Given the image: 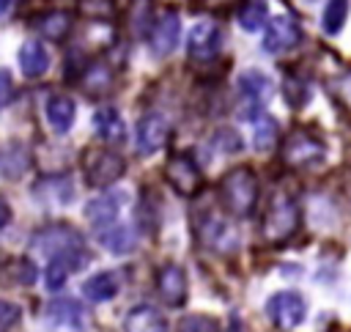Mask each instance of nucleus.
<instances>
[{
  "label": "nucleus",
  "mask_w": 351,
  "mask_h": 332,
  "mask_svg": "<svg viewBox=\"0 0 351 332\" xmlns=\"http://www.w3.org/2000/svg\"><path fill=\"white\" fill-rule=\"evenodd\" d=\"M156 291L170 307H181L186 302V272L178 263H165L156 272Z\"/></svg>",
  "instance_id": "obj_11"
},
{
  "label": "nucleus",
  "mask_w": 351,
  "mask_h": 332,
  "mask_svg": "<svg viewBox=\"0 0 351 332\" xmlns=\"http://www.w3.org/2000/svg\"><path fill=\"white\" fill-rule=\"evenodd\" d=\"M99 239H101V244H104L110 252H115V255L129 252V250L134 247L132 230H129L126 225H118V222H110V225L99 228Z\"/></svg>",
  "instance_id": "obj_23"
},
{
  "label": "nucleus",
  "mask_w": 351,
  "mask_h": 332,
  "mask_svg": "<svg viewBox=\"0 0 351 332\" xmlns=\"http://www.w3.org/2000/svg\"><path fill=\"white\" fill-rule=\"evenodd\" d=\"M299 225V203L291 192L280 189L271 195L266 217H263V239L269 244H282L285 239H291V233Z\"/></svg>",
  "instance_id": "obj_2"
},
{
  "label": "nucleus",
  "mask_w": 351,
  "mask_h": 332,
  "mask_svg": "<svg viewBox=\"0 0 351 332\" xmlns=\"http://www.w3.org/2000/svg\"><path fill=\"white\" fill-rule=\"evenodd\" d=\"M49 313H52L55 321H63V324H69V327H77V324L82 321V310H80V305H74V302H69V299H58V302H52V305H49Z\"/></svg>",
  "instance_id": "obj_28"
},
{
  "label": "nucleus",
  "mask_w": 351,
  "mask_h": 332,
  "mask_svg": "<svg viewBox=\"0 0 351 332\" xmlns=\"http://www.w3.org/2000/svg\"><path fill=\"white\" fill-rule=\"evenodd\" d=\"M11 5H14V0H0V16H3V14H5Z\"/></svg>",
  "instance_id": "obj_36"
},
{
  "label": "nucleus",
  "mask_w": 351,
  "mask_h": 332,
  "mask_svg": "<svg viewBox=\"0 0 351 332\" xmlns=\"http://www.w3.org/2000/svg\"><path fill=\"white\" fill-rule=\"evenodd\" d=\"M266 19H269V14H266L263 0H252V3H247V5L239 11V25H241L244 30H250V33L261 30V27L266 25Z\"/></svg>",
  "instance_id": "obj_27"
},
{
  "label": "nucleus",
  "mask_w": 351,
  "mask_h": 332,
  "mask_svg": "<svg viewBox=\"0 0 351 332\" xmlns=\"http://www.w3.org/2000/svg\"><path fill=\"white\" fill-rule=\"evenodd\" d=\"M118 195H112V192H107V195H99V198H93L88 206H85V217L96 225V228H104V225H110V222H115V217H118Z\"/></svg>",
  "instance_id": "obj_21"
},
{
  "label": "nucleus",
  "mask_w": 351,
  "mask_h": 332,
  "mask_svg": "<svg viewBox=\"0 0 351 332\" xmlns=\"http://www.w3.org/2000/svg\"><path fill=\"white\" fill-rule=\"evenodd\" d=\"M206 241H208L214 250H233V247H236V230H233L225 220L211 217V220H208V228H206Z\"/></svg>",
  "instance_id": "obj_26"
},
{
  "label": "nucleus",
  "mask_w": 351,
  "mask_h": 332,
  "mask_svg": "<svg viewBox=\"0 0 351 332\" xmlns=\"http://www.w3.org/2000/svg\"><path fill=\"white\" fill-rule=\"evenodd\" d=\"M165 181L184 198H192L197 189H200V167L195 165V159L189 154H173L167 162H165Z\"/></svg>",
  "instance_id": "obj_7"
},
{
  "label": "nucleus",
  "mask_w": 351,
  "mask_h": 332,
  "mask_svg": "<svg viewBox=\"0 0 351 332\" xmlns=\"http://www.w3.org/2000/svg\"><path fill=\"white\" fill-rule=\"evenodd\" d=\"M123 332H167V321L151 305H134L123 318Z\"/></svg>",
  "instance_id": "obj_14"
},
{
  "label": "nucleus",
  "mask_w": 351,
  "mask_h": 332,
  "mask_svg": "<svg viewBox=\"0 0 351 332\" xmlns=\"http://www.w3.org/2000/svg\"><path fill=\"white\" fill-rule=\"evenodd\" d=\"M71 25H74V19L66 11H49V14H44V16L36 19V30L41 36H47V38H55V41L66 38L69 30H71Z\"/></svg>",
  "instance_id": "obj_22"
},
{
  "label": "nucleus",
  "mask_w": 351,
  "mask_h": 332,
  "mask_svg": "<svg viewBox=\"0 0 351 332\" xmlns=\"http://www.w3.org/2000/svg\"><path fill=\"white\" fill-rule=\"evenodd\" d=\"M219 198L225 203V209L236 217H247L255 209L258 200V178L250 167H233L230 173L222 176L219 181Z\"/></svg>",
  "instance_id": "obj_1"
},
{
  "label": "nucleus",
  "mask_w": 351,
  "mask_h": 332,
  "mask_svg": "<svg viewBox=\"0 0 351 332\" xmlns=\"http://www.w3.org/2000/svg\"><path fill=\"white\" fill-rule=\"evenodd\" d=\"M47 123L55 134H66L74 123V115H77V107L69 96H49L47 99Z\"/></svg>",
  "instance_id": "obj_17"
},
{
  "label": "nucleus",
  "mask_w": 351,
  "mask_h": 332,
  "mask_svg": "<svg viewBox=\"0 0 351 332\" xmlns=\"http://www.w3.org/2000/svg\"><path fill=\"white\" fill-rule=\"evenodd\" d=\"M337 99L343 102L346 110H351V71H346V74L337 80Z\"/></svg>",
  "instance_id": "obj_34"
},
{
  "label": "nucleus",
  "mask_w": 351,
  "mask_h": 332,
  "mask_svg": "<svg viewBox=\"0 0 351 332\" xmlns=\"http://www.w3.org/2000/svg\"><path fill=\"white\" fill-rule=\"evenodd\" d=\"M126 22H129V30L132 36L143 38V36H151L156 19H154V3L151 0H132L129 3V14H126Z\"/></svg>",
  "instance_id": "obj_19"
},
{
  "label": "nucleus",
  "mask_w": 351,
  "mask_h": 332,
  "mask_svg": "<svg viewBox=\"0 0 351 332\" xmlns=\"http://www.w3.org/2000/svg\"><path fill=\"white\" fill-rule=\"evenodd\" d=\"M280 156L288 167H310V165H318L326 156V145L318 134L304 132V129H293L285 137Z\"/></svg>",
  "instance_id": "obj_5"
},
{
  "label": "nucleus",
  "mask_w": 351,
  "mask_h": 332,
  "mask_svg": "<svg viewBox=\"0 0 351 332\" xmlns=\"http://www.w3.org/2000/svg\"><path fill=\"white\" fill-rule=\"evenodd\" d=\"M167 134H170L167 118L159 115V112H145L137 121V140H134L137 154H156L165 145Z\"/></svg>",
  "instance_id": "obj_9"
},
{
  "label": "nucleus",
  "mask_w": 351,
  "mask_h": 332,
  "mask_svg": "<svg viewBox=\"0 0 351 332\" xmlns=\"http://www.w3.org/2000/svg\"><path fill=\"white\" fill-rule=\"evenodd\" d=\"M38 252L49 255V258H77L85 261V241L80 236V230H74L66 222L58 225H47L44 230H38L30 241Z\"/></svg>",
  "instance_id": "obj_3"
},
{
  "label": "nucleus",
  "mask_w": 351,
  "mask_h": 332,
  "mask_svg": "<svg viewBox=\"0 0 351 332\" xmlns=\"http://www.w3.org/2000/svg\"><path fill=\"white\" fill-rule=\"evenodd\" d=\"M14 99V80L8 69H0V107H5Z\"/></svg>",
  "instance_id": "obj_33"
},
{
  "label": "nucleus",
  "mask_w": 351,
  "mask_h": 332,
  "mask_svg": "<svg viewBox=\"0 0 351 332\" xmlns=\"http://www.w3.org/2000/svg\"><path fill=\"white\" fill-rule=\"evenodd\" d=\"M178 36H181V19L173 11H167V14H162L156 19L148 41H151V49L156 55H170L176 49V44H178Z\"/></svg>",
  "instance_id": "obj_13"
},
{
  "label": "nucleus",
  "mask_w": 351,
  "mask_h": 332,
  "mask_svg": "<svg viewBox=\"0 0 351 332\" xmlns=\"http://www.w3.org/2000/svg\"><path fill=\"white\" fill-rule=\"evenodd\" d=\"M250 118V126H252V145L255 151H269L277 140V121L271 115H266L263 110L247 115Z\"/></svg>",
  "instance_id": "obj_20"
},
{
  "label": "nucleus",
  "mask_w": 351,
  "mask_h": 332,
  "mask_svg": "<svg viewBox=\"0 0 351 332\" xmlns=\"http://www.w3.org/2000/svg\"><path fill=\"white\" fill-rule=\"evenodd\" d=\"M93 129L107 143H123L126 140V123L115 107H99L93 112Z\"/></svg>",
  "instance_id": "obj_16"
},
{
  "label": "nucleus",
  "mask_w": 351,
  "mask_h": 332,
  "mask_svg": "<svg viewBox=\"0 0 351 332\" xmlns=\"http://www.w3.org/2000/svg\"><path fill=\"white\" fill-rule=\"evenodd\" d=\"M16 321H19V307L14 302L0 299V332H8Z\"/></svg>",
  "instance_id": "obj_32"
},
{
  "label": "nucleus",
  "mask_w": 351,
  "mask_h": 332,
  "mask_svg": "<svg viewBox=\"0 0 351 332\" xmlns=\"http://www.w3.org/2000/svg\"><path fill=\"white\" fill-rule=\"evenodd\" d=\"M88 80H93V85L88 88V91H104L110 82H112V71L107 69V66H93V69H88L85 71V77H82V82H88Z\"/></svg>",
  "instance_id": "obj_31"
},
{
  "label": "nucleus",
  "mask_w": 351,
  "mask_h": 332,
  "mask_svg": "<svg viewBox=\"0 0 351 332\" xmlns=\"http://www.w3.org/2000/svg\"><path fill=\"white\" fill-rule=\"evenodd\" d=\"M239 93H241L244 102H247V115H252V112H258V110L266 104V99L271 96V80H269L263 71L250 69V71H244V74L239 77Z\"/></svg>",
  "instance_id": "obj_12"
},
{
  "label": "nucleus",
  "mask_w": 351,
  "mask_h": 332,
  "mask_svg": "<svg viewBox=\"0 0 351 332\" xmlns=\"http://www.w3.org/2000/svg\"><path fill=\"white\" fill-rule=\"evenodd\" d=\"M302 41V27L296 19L291 16H274L266 27V36H263V49L271 52V55H280V52H288L293 49L296 44Z\"/></svg>",
  "instance_id": "obj_8"
},
{
  "label": "nucleus",
  "mask_w": 351,
  "mask_h": 332,
  "mask_svg": "<svg viewBox=\"0 0 351 332\" xmlns=\"http://www.w3.org/2000/svg\"><path fill=\"white\" fill-rule=\"evenodd\" d=\"M19 69L25 71V77H41L49 69V52L41 41L27 38L19 47Z\"/></svg>",
  "instance_id": "obj_18"
},
{
  "label": "nucleus",
  "mask_w": 351,
  "mask_h": 332,
  "mask_svg": "<svg viewBox=\"0 0 351 332\" xmlns=\"http://www.w3.org/2000/svg\"><path fill=\"white\" fill-rule=\"evenodd\" d=\"M348 0H329L324 5V14H321V27L326 36H337L346 25V16H348Z\"/></svg>",
  "instance_id": "obj_25"
},
{
  "label": "nucleus",
  "mask_w": 351,
  "mask_h": 332,
  "mask_svg": "<svg viewBox=\"0 0 351 332\" xmlns=\"http://www.w3.org/2000/svg\"><path fill=\"white\" fill-rule=\"evenodd\" d=\"M178 332H219V327L208 316H186L178 321Z\"/></svg>",
  "instance_id": "obj_30"
},
{
  "label": "nucleus",
  "mask_w": 351,
  "mask_h": 332,
  "mask_svg": "<svg viewBox=\"0 0 351 332\" xmlns=\"http://www.w3.org/2000/svg\"><path fill=\"white\" fill-rule=\"evenodd\" d=\"M219 44H222V33L214 22H197L186 36V52L195 60H211L219 52Z\"/></svg>",
  "instance_id": "obj_10"
},
{
  "label": "nucleus",
  "mask_w": 351,
  "mask_h": 332,
  "mask_svg": "<svg viewBox=\"0 0 351 332\" xmlns=\"http://www.w3.org/2000/svg\"><path fill=\"white\" fill-rule=\"evenodd\" d=\"M121 291V274L118 272H96L82 283V294L90 302H110Z\"/></svg>",
  "instance_id": "obj_15"
},
{
  "label": "nucleus",
  "mask_w": 351,
  "mask_h": 332,
  "mask_svg": "<svg viewBox=\"0 0 351 332\" xmlns=\"http://www.w3.org/2000/svg\"><path fill=\"white\" fill-rule=\"evenodd\" d=\"M266 316L280 329H296L307 318V302L296 291H277L274 296L266 299Z\"/></svg>",
  "instance_id": "obj_6"
},
{
  "label": "nucleus",
  "mask_w": 351,
  "mask_h": 332,
  "mask_svg": "<svg viewBox=\"0 0 351 332\" xmlns=\"http://www.w3.org/2000/svg\"><path fill=\"white\" fill-rule=\"evenodd\" d=\"M11 222V206L5 203V198H0V230Z\"/></svg>",
  "instance_id": "obj_35"
},
{
  "label": "nucleus",
  "mask_w": 351,
  "mask_h": 332,
  "mask_svg": "<svg viewBox=\"0 0 351 332\" xmlns=\"http://www.w3.org/2000/svg\"><path fill=\"white\" fill-rule=\"evenodd\" d=\"M82 263H85V261H77V258H49V266H47V274H44L47 288H49V291L63 288V283L69 280V274H71L74 269H80Z\"/></svg>",
  "instance_id": "obj_24"
},
{
  "label": "nucleus",
  "mask_w": 351,
  "mask_h": 332,
  "mask_svg": "<svg viewBox=\"0 0 351 332\" xmlns=\"http://www.w3.org/2000/svg\"><path fill=\"white\" fill-rule=\"evenodd\" d=\"M211 143H214L222 154H236V151H241V137H239V132L230 129V126L217 129L214 137H211Z\"/></svg>",
  "instance_id": "obj_29"
},
{
  "label": "nucleus",
  "mask_w": 351,
  "mask_h": 332,
  "mask_svg": "<svg viewBox=\"0 0 351 332\" xmlns=\"http://www.w3.org/2000/svg\"><path fill=\"white\" fill-rule=\"evenodd\" d=\"M126 173V162L112 148H88L82 154V176L88 187H110Z\"/></svg>",
  "instance_id": "obj_4"
}]
</instances>
